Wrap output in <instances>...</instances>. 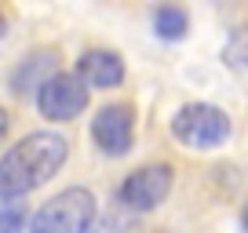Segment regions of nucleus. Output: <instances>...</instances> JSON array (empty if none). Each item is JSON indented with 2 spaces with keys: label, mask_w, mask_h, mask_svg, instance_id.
I'll use <instances>...</instances> for the list:
<instances>
[{
  "label": "nucleus",
  "mask_w": 248,
  "mask_h": 233,
  "mask_svg": "<svg viewBox=\"0 0 248 233\" xmlns=\"http://www.w3.org/2000/svg\"><path fill=\"white\" fill-rule=\"evenodd\" d=\"M70 157V139L59 131H30L0 157V193L26 197L47 179L59 175V168Z\"/></svg>",
  "instance_id": "nucleus-1"
},
{
  "label": "nucleus",
  "mask_w": 248,
  "mask_h": 233,
  "mask_svg": "<svg viewBox=\"0 0 248 233\" xmlns=\"http://www.w3.org/2000/svg\"><path fill=\"white\" fill-rule=\"evenodd\" d=\"M95 222V193L84 186H66L40 204L26 233H88Z\"/></svg>",
  "instance_id": "nucleus-2"
},
{
  "label": "nucleus",
  "mask_w": 248,
  "mask_h": 233,
  "mask_svg": "<svg viewBox=\"0 0 248 233\" xmlns=\"http://www.w3.org/2000/svg\"><path fill=\"white\" fill-rule=\"evenodd\" d=\"M171 135L186 149H216L230 139V116L212 102H186L171 116Z\"/></svg>",
  "instance_id": "nucleus-3"
},
{
  "label": "nucleus",
  "mask_w": 248,
  "mask_h": 233,
  "mask_svg": "<svg viewBox=\"0 0 248 233\" xmlns=\"http://www.w3.org/2000/svg\"><path fill=\"white\" fill-rule=\"evenodd\" d=\"M171 179H175L171 164H161V160L142 164V168H135L132 175L121 182L117 201H121L128 211H154L157 204L171 193Z\"/></svg>",
  "instance_id": "nucleus-4"
},
{
  "label": "nucleus",
  "mask_w": 248,
  "mask_h": 233,
  "mask_svg": "<svg viewBox=\"0 0 248 233\" xmlns=\"http://www.w3.org/2000/svg\"><path fill=\"white\" fill-rule=\"evenodd\" d=\"M37 109H40V116L55 120V124L77 120L88 109V87L80 84L77 73H59L37 91Z\"/></svg>",
  "instance_id": "nucleus-5"
},
{
  "label": "nucleus",
  "mask_w": 248,
  "mask_h": 233,
  "mask_svg": "<svg viewBox=\"0 0 248 233\" xmlns=\"http://www.w3.org/2000/svg\"><path fill=\"white\" fill-rule=\"evenodd\" d=\"M92 139L106 157H124L135 142V109L128 102H109L92 116Z\"/></svg>",
  "instance_id": "nucleus-6"
},
{
  "label": "nucleus",
  "mask_w": 248,
  "mask_h": 233,
  "mask_svg": "<svg viewBox=\"0 0 248 233\" xmlns=\"http://www.w3.org/2000/svg\"><path fill=\"white\" fill-rule=\"evenodd\" d=\"M77 77L84 87H117L124 80V58L106 47H92L77 58Z\"/></svg>",
  "instance_id": "nucleus-7"
},
{
  "label": "nucleus",
  "mask_w": 248,
  "mask_h": 233,
  "mask_svg": "<svg viewBox=\"0 0 248 233\" xmlns=\"http://www.w3.org/2000/svg\"><path fill=\"white\" fill-rule=\"evenodd\" d=\"M51 77H59V55H55L51 47H44V51L26 55L22 62L15 66V73H11V91L15 95L40 91Z\"/></svg>",
  "instance_id": "nucleus-8"
},
{
  "label": "nucleus",
  "mask_w": 248,
  "mask_h": 233,
  "mask_svg": "<svg viewBox=\"0 0 248 233\" xmlns=\"http://www.w3.org/2000/svg\"><path fill=\"white\" fill-rule=\"evenodd\" d=\"M154 29L161 40H183L186 29H190V15H186L183 8H157L154 11Z\"/></svg>",
  "instance_id": "nucleus-9"
},
{
  "label": "nucleus",
  "mask_w": 248,
  "mask_h": 233,
  "mask_svg": "<svg viewBox=\"0 0 248 233\" xmlns=\"http://www.w3.org/2000/svg\"><path fill=\"white\" fill-rule=\"evenodd\" d=\"M26 201L0 193V233H26Z\"/></svg>",
  "instance_id": "nucleus-10"
},
{
  "label": "nucleus",
  "mask_w": 248,
  "mask_h": 233,
  "mask_svg": "<svg viewBox=\"0 0 248 233\" xmlns=\"http://www.w3.org/2000/svg\"><path fill=\"white\" fill-rule=\"evenodd\" d=\"M8 128H11V116L4 113V109H0V142L8 139Z\"/></svg>",
  "instance_id": "nucleus-11"
},
{
  "label": "nucleus",
  "mask_w": 248,
  "mask_h": 233,
  "mask_svg": "<svg viewBox=\"0 0 248 233\" xmlns=\"http://www.w3.org/2000/svg\"><path fill=\"white\" fill-rule=\"evenodd\" d=\"M241 226H245V233H248V201H245V208H241Z\"/></svg>",
  "instance_id": "nucleus-12"
},
{
  "label": "nucleus",
  "mask_w": 248,
  "mask_h": 233,
  "mask_svg": "<svg viewBox=\"0 0 248 233\" xmlns=\"http://www.w3.org/2000/svg\"><path fill=\"white\" fill-rule=\"evenodd\" d=\"M0 33H4V15H0Z\"/></svg>",
  "instance_id": "nucleus-13"
}]
</instances>
